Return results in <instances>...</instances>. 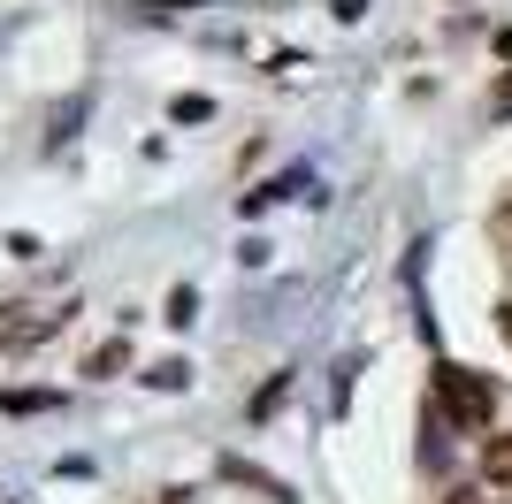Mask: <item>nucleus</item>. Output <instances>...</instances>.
<instances>
[{"mask_svg": "<svg viewBox=\"0 0 512 504\" xmlns=\"http://www.w3.org/2000/svg\"><path fill=\"white\" fill-rule=\"evenodd\" d=\"M490 115H512V77H505V84L490 92Z\"/></svg>", "mask_w": 512, "mask_h": 504, "instance_id": "6e6552de", "label": "nucleus"}, {"mask_svg": "<svg viewBox=\"0 0 512 504\" xmlns=\"http://www.w3.org/2000/svg\"><path fill=\"white\" fill-rule=\"evenodd\" d=\"M169 115H176V123H207L214 107H207V100H199V92H184V100H176V107H169Z\"/></svg>", "mask_w": 512, "mask_h": 504, "instance_id": "20e7f679", "label": "nucleus"}, {"mask_svg": "<svg viewBox=\"0 0 512 504\" xmlns=\"http://www.w3.org/2000/svg\"><path fill=\"white\" fill-rule=\"evenodd\" d=\"M482 474H490L497 489H512V443H490V459H482Z\"/></svg>", "mask_w": 512, "mask_h": 504, "instance_id": "7ed1b4c3", "label": "nucleus"}, {"mask_svg": "<svg viewBox=\"0 0 512 504\" xmlns=\"http://www.w3.org/2000/svg\"><path fill=\"white\" fill-rule=\"evenodd\" d=\"M0 405H8V413H39V405H54V398H39V390H8Z\"/></svg>", "mask_w": 512, "mask_h": 504, "instance_id": "0eeeda50", "label": "nucleus"}, {"mask_svg": "<svg viewBox=\"0 0 512 504\" xmlns=\"http://www.w3.org/2000/svg\"><path fill=\"white\" fill-rule=\"evenodd\" d=\"M146 382H153V390H176V382H184V359H161V367H153Z\"/></svg>", "mask_w": 512, "mask_h": 504, "instance_id": "423d86ee", "label": "nucleus"}, {"mask_svg": "<svg viewBox=\"0 0 512 504\" xmlns=\"http://www.w3.org/2000/svg\"><path fill=\"white\" fill-rule=\"evenodd\" d=\"M505 237H512V214H505Z\"/></svg>", "mask_w": 512, "mask_h": 504, "instance_id": "9b49d317", "label": "nucleus"}, {"mask_svg": "<svg viewBox=\"0 0 512 504\" xmlns=\"http://www.w3.org/2000/svg\"><path fill=\"white\" fill-rule=\"evenodd\" d=\"M123 359H130V344H100V352H92V375H115Z\"/></svg>", "mask_w": 512, "mask_h": 504, "instance_id": "39448f33", "label": "nucleus"}, {"mask_svg": "<svg viewBox=\"0 0 512 504\" xmlns=\"http://www.w3.org/2000/svg\"><path fill=\"white\" fill-rule=\"evenodd\" d=\"M436 405H444V420L459 428V436H490V420H497V382L444 359V367H436Z\"/></svg>", "mask_w": 512, "mask_h": 504, "instance_id": "f257e3e1", "label": "nucleus"}, {"mask_svg": "<svg viewBox=\"0 0 512 504\" xmlns=\"http://www.w3.org/2000/svg\"><path fill=\"white\" fill-rule=\"evenodd\" d=\"M337 16H344V23H360V16H367V0H337Z\"/></svg>", "mask_w": 512, "mask_h": 504, "instance_id": "1a4fd4ad", "label": "nucleus"}, {"mask_svg": "<svg viewBox=\"0 0 512 504\" xmlns=\"http://www.w3.org/2000/svg\"><path fill=\"white\" fill-rule=\"evenodd\" d=\"M54 321L62 314H46V306H8L0 314V352H31L39 336H54Z\"/></svg>", "mask_w": 512, "mask_h": 504, "instance_id": "f03ea898", "label": "nucleus"}, {"mask_svg": "<svg viewBox=\"0 0 512 504\" xmlns=\"http://www.w3.org/2000/svg\"><path fill=\"white\" fill-rule=\"evenodd\" d=\"M451 504H482V489H451Z\"/></svg>", "mask_w": 512, "mask_h": 504, "instance_id": "9d476101", "label": "nucleus"}]
</instances>
